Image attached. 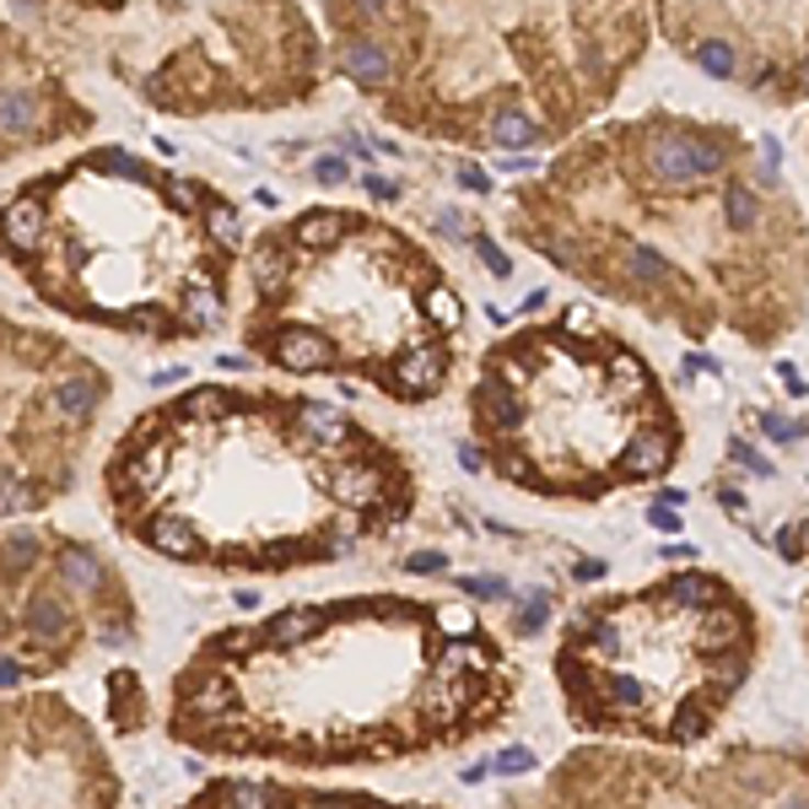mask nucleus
Returning a JSON list of instances; mask_svg holds the SVG:
<instances>
[{"label": "nucleus", "mask_w": 809, "mask_h": 809, "mask_svg": "<svg viewBox=\"0 0 809 809\" xmlns=\"http://www.w3.org/2000/svg\"><path fill=\"white\" fill-rule=\"evenodd\" d=\"M729 162V146L718 141H701V135H659L642 146V168L648 179L664 189H685V184H701L712 173H723Z\"/></svg>", "instance_id": "1"}, {"label": "nucleus", "mask_w": 809, "mask_h": 809, "mask_svg": "<svg viewBox=\"0 0 809 809\" xmlns=\"http://www.w3.org/2000/svg\"><path fill=\"white\" fill-rule=\"evenodd\" d=\"M442 378H448V351L437 346V340H411L394 362H389V389L400 394V400H427L442 389Z\"/></svg>", "instance_id": "2"}, {"label": "nucleus", "mask_w": 809, "mask_h": 809, "mask_svg": "<svg viewBox=\"0 0 809 809\" xmlns=\"http://www.w3.org/2000/svg\"><path fill=\"white\" fill-rule=\"evenodd\" d=\"M681 453V437L670 422H642L637 432L626 437V453H621V481H659Z\"/></svg>", "instance_id": "3"}, {"label": "nucleus", "mask_w": 809, "mask_h": 809, "mask_svg": "<svg viewBox=\"0 0 809 809\" xmlns=\"http://www.w3.org/2000/svg\"><path fill=\"white\" fill-rule=\"evenodd\" d=\"M270 357H276L286 373H324V368H335V346H329V335L303 329V324L281 329V335L270 340Z\"/></svg>", "instance_id": "4"}, {"label": "nucleus", "mask_w": 809, "mask_h": 809, "mask_svg": "<svg viewBox=\"0 0 809 809\" xmlns=\"http://www.w3.org/2000/svg\"><path fill=\"white\" fill-rule=\"evenodd\" d=\"M292 432L303 437V442H313V448H340V442L351 437V422H346V411L329 405V400H297Z\"/></svg>", "instance_id": "5"}, {"label": "nucleus", "mask_w": 809, "mask_h": 809, "mask_svg": "<svg viewBox=\"0 0 809 809\" xmlns=\"http://www.w3.org/2000/svg\"><path fill=\"white\" fill-rule=\"evenodd\" d=\"M44 233H49V211H44L38 194H16V200L0 211V238L16 254H33L44 244Z\"/></svg>", "instance_id": "6"}, {"label": "nucleus", "mask_w": 809, "mask_h": 809, "mask_svg": "<svg viewBox=\"0 0 809 809\" xmlns=\"http://www.w3.org/2000/svg\"><path fill=\"white\" fill-rule=\"evenodd\" d=\"M659 599H664L670 610H685V616H696V610H712V605H723L729 594H723V583H718L712 572L690 566V572H675V577H664Z\"/></svg>", "instance_id": "7"}, {"label": "nucleus", "mask_w": 809, "mask_h": 809, "mask_svg": "<svg viewBox=\"0 0 809 809\" xmlns=\"http://www.w3.org/2000/svg\"><path fill=\"white\" fill-rule=\"evenodd\" d=\"M329 492L346 502V507H378V502L389 497L373 459H340V464L329 470Z\"/></svg>", "instance_id": "8"}, {"label": "nucleus", "mask_w": 809, "mask_h": 809, "mask_svg": "<svg viewBox=\"0 0 809 809\" xmlns=\"http://www.w3.org/2000/svg\"><path fill=\"white\" fill-rule=\"evenodd\" d=\"M335 60H340V70H346L357 87H389V81H394V60H389V49L373 44V38H340Z\"/></svg>", "instance_id": "9"}, {"label": "nucleus", "mask_w": 809, "mask_h": 809, "mask_svg": "<svg viewBox=\"0 0 809 809\" xmlns=\"http://www.w3.org/2000/svg\"><path fill=\"white\" fill-rule=\"evenodd\" d=\"M146 546L162 551V557H173V561H194L200 557V529H194L189 518H179V513H157V518L146 524Z\"/></svg>", "instance_id": "10"}, {"label": "nucleus", "mask_w": 809, "mask_h": 809, "mask_svg": "<svg viewBox=\"0 0 809 809\" xmlns=\"http://www.w3.org/2000/svg\"><path fill=\"white\" fill-rule=\"evenodd\" d=\"M486 141L497 146V151H529V146H540L546 141V125L535 120V114H524V109H497L492 114V125H486Z\"/></svg>", "instance_id": "11"}, {"label": "nucleus", "mask_w": 809, "mask_h": 809, "mask_svg": "<svg viewBox=\"0 0 809 809\" xmlns=\"http://www.w3.org/2000/svg\"><path fill=\"white\" fill-rule=\"evenodd\" d=\"M313 631H324V610L318 605H292V610H281V616L265 621V642L292 648V642H308Z\"/></svg>", "instance_id": "12"}, {"label": "nucleus", "mask_w": 809, "mask_h": 809, "mask_svg": "<svg viewBox=\"0 0 809 809\" xmlns=\"http://www.w3.org/2000/svg\"><path fill=\"white\" fill-rule=\"evenodd\" d=\"M189 712H194V718H205V723H222L227 712H238V690H233V681L205 675V681L189 690Z\"/></svg>", "instance_id": "13"}, {"label": "nucleus", "mask_w": 809, "mask_h": 809, "mask_svg": "<svg viewBox=\"0 0 809 809\" xmlns=\"http://www.w3.org/2000/svg\"><path fill=\"white\" fill-rule=\"evenodd\" d=\"M120 475H125V486H135V492H157V486H162V475H168V442L135 448Z\"/></svg>", "instance_id": "14"}, {"label": "nucleus", "mask_w": 809, "mask_h": 809, "mask_svg": "<svg viewBox=\"0 0 809 809\" xmlns=\"http://www.w3.org/2000/svg\"><path fill=\"white\" fill-rule=\"evenodd\" d=\"M27 631L44 637V642H60L65 631H70L65 599H55V594H33V599H27Z\"/></svg>", "instance_id": "15"}, {"label": "nucleus", "mask_w": 809, "mask_h": 809, "mask_svg": "<svg viewBox=\"0 0 809 809\" xmlns=\"http://www.w3.org/2000/svg\"><path fill=\"white\" fill-rule=\"evenodd\" d=\"M98 400H103V383H98L92 373L65 378L60 389H55V411L70 416V422H76V416H92V411H98Z\"/></svg>", "instance_id": "16"}, {"label": "nucleus", "mask_w": 809, "mask_h": 809, "mask_svg": "<svg viewBox=\"0 0 809 809\" xmlns=\"http://www.w3.org/2000/svg\"><path fill=\"white\" fill-rule=\"evenodd\" d=\"M249 270H254L259 297H281V286L292 281V259H286L281 249H254L249 254Z\"/></svg>", "instance_id": "17"}, {"label": "nucleus", "mask_w": 809, "mask_h": 809, "mask_svg": "<svg viewBox=\"0 0 809 809\" xmlns=\"http://www.w3.org/2000/svg\"><path fill=\"white\" fill-rule=\"evenodd\" d=\"M422 318H432V329H459V324H464V297H459L453 286L432 281V286L422 292Z\"/></svg>", "instance_id": "18"}, {"label": "nucleus", "mask_w": 809, "mask_h": 809, "mask_svg": "<svg viewBox=\"0 0 809 809\" xmlns=\"http://www.w3.org/2000/svg\"><path fill=\"white\" fill-rule=\"evenodd\" d=\"M690 60L701 65V76H712V81L740 76V49H734L729 38H701V44L690 49Z\"/></svg>", "instance_id": "19"}, {"label": "nucleus", "mask_w": 809, "mask_h": 809, "mask_svg": "<svg viewBox=\"0 0 809 809\" xmlns=\"http://www.w3.org/2000/svg\"><path fill=\"white\" fill-rule=\"evenodd\" d=\"M233 394L227 389H189L184 400H179V416L184 422H216V416H233Z\"/></svg>", "instance_id": "20"}, {"label": "nucleus", "mask_w": 809, "mask_h": 809, "mask_svg": "<svg viewBox=\"0 0 809 809\" xmlns=\"http://www.w3.org/2000/svg\"><path fill=\"white\" fill-rule=\"evenodd\" d=\"M626 276L642 281V286H664V281L675 276V265L659 249H648V244H631V249H626Z\"/></svg>", "instance_id": "21"}, {"label": "nucleus", "mask_w": 809, "mask_h": 809, "mask_svg": "<svg viewBox=\"0 0 809 809\" xmlns=\"http://www.w3.org/2000/svg\"><path fill=\"white\" fill-rule=\"evenodd\" d=\"M723 222H729L734 233H750V227L761 222V194L745 184H723Z\"/></svg>", "instance_id": "22"}, {"label": "nucleus", "mask_w": 809, "mask_h": 809, "mask_svg": "<svg viewBox=\"0 0 809 809\" xmlns=\"http://www.w3.org/2000/svg\"><path fill=\"white\" fill-rule=\"evenodd\" d=\"M184 324L189 329H211V324H216V318H222V292H216V286H205V281H194V286H189L184 292Z\"/></svg>", "instance_id": "23"}, {"label": "nucleus", "mask_w": 809, "mask_h": 809, "mask_svg": "<svg viewBox=\"0 0 809 809\" xmlns=\"http://www.w3.org/2000/svg\"><path fill=\"white\" fill-rule=\"evenodd\" d=\"M33 125H38L33 92H0V130H5V135H27Z\"/></svg>", "instance_id": "24"}, {"label": "nucleus", "mask_w": 809, "mask_h": 809, "mask_svg": "<svg viewBox=\"0 0 809 809\" xmlns=\"http://www.w3.org/2000/svg\"><path fill=\"white\" fill-rule=\"evenodd\" d=\"M60 577L70 583V588H98V577H103V561L92 557V551H81V546H70V551H60Z\"/></svg>", "instance_id": "25"}, {"label": "nucleus", "mask_w": 809, "mask_h": 809, "mask_svg": "<svg viewBox=\"0 0 809 809\" xmlns=\"http://www.w3.org/2000/svg\"><path fill=\"white\" fill-rule=\"evenodd\" d=\"M340 238V216L335 211H308L303 222H297V244L303 249H329Z\"/></svg>", "instance_id": "26"}, {"label": "nucleus", "mask_w": 809, "mask_h": 809, "mask_svg": "<svg viewBox=\"0 0 809 809\" xmlns=\"http://www.w3.org/2000/svg\"><path fill=\"white\" fill-rule=\"evenodd\" d=\"M205 227H211V238H216L222 249H238V244H244V222H238V211L222 205V200L205 205Z\"/></svg>", "instance_id": "27"}, {"label": "nucleus", "mask_w": 809, "mask_h": 809, "mask_svg": "<svg viewBox=\"0 0 809 809\" xmlns=\"http://www.w3.org/2000/svg\"><path fill=\"white\" fill-rule=\"evenodd\" d=\"M432 621H437V637H448V642H459V637H481L475 610H464V605H437Z\"/></svg>", "instance_id": "28"}, {"label": "nucleus", "mask_w": 809, "mask_h": 809, "mask_svg": "<svg viewBox=\"0 0 809 809\" xmlns=\"http://www.w3.org/2000/svg\"><path fill=\"white\" fill-rule=\"evenodd\" d=\"M33 502H38V492H33V481H22V475L0 470V518H11V513H27Z\"/></svg>", "instance_id": "29"}, {"label": "nucleus", "mask_w": 809, "mask_h": 809, "mask_svg": "<svg viewBox=\"0 0 809 809\" xmlns=\"http://www.w3.org/2000/svg\"><path fill=\"white\" fill-rule=\"evenodd\" d=\"M222 805L227 809H281V794L265 788V783H233Z\"/></svg>", "instance_id": "30"}, {"label": "nucleus", "mask_w": 809, "mask_h": 809, "mask_svg": "<svg viewBox=\"0 0 809 809\" xmlns=\"http://www.w3.org/2000/svg\"><path fill=\"white\" fill-rule=\"evenodd\" d=\"M470 599H481V605H502V599H513V583L507 577H492V572H481V577H453Z\"/></svg>", "instance_id": "31"}, {"label": "nucleus", "mask_w": 809, "mask_h": 809, "mask_svg": "<svg viewBox=\"0 0 809 809\" xmlns=\"http://www.w3.org/2000/svg\"><path fill=\"white\" fill-rule=\"evenodd\" d=\"M546 621H551V588H535L524 599V610H518V637H540Z\"/></svg>", "instance_id": "32"}, {"label": "nucleus", "mask_w": 809, "mask_h": 809, "mask_svg": "<svg viewBox=\"0 0 809 809\" xmlns=\"http://www.w3.org/2000/svg\"><path fill=\"white\" fill-rule=\"evenodd\" d=\"M729 459H734L740 470H750V475H761V481H772V475H777V464H772L766 453H755L745 437H734V442H729Z\"/></svg>", "instance_id": "33"}, {"label": "nucleus", "mask_w": 809, "mask_h": 809, "mask_svg": "<svg viewBox=\"0 0 809 809\" xmlns=\"http://www.w3.org/2000/svg\"><path fill=\"white\" fill-rule=\"evenodd\" d=\"M492 772H502V777H524V772H535V750H529V745H507V750H497Z\"/></svg>", "instance_id": "34"}, {"label": "nucleus", "mask_w": 809, "mask_h": 809, "mask_svg": "<svg viewBox=\"0 0 809 809\" xmlns=\"http://www.w3.org/2000/svg\"><path fill=\"white\" fill-rule=\"evenodd\" d=\"M33 557H38V535H11V540L0 546V566H11V572L27 566Z\"/></svg>", "instance_id": "35"}, {"label": "nucleus", "mask_w": 809, "mask_h": 809, "mask_svg": "<svg viewBox=\"0 0 809 809\" xmlns=\"http://www.w3.org/2000/svg\"><path fill=\"white\" fill-rule=\"evenodd\" d=\"M313 179H318V184H329V189H340L346 179H351V162L329 151V157H318V162H313Z\"/></svg>", "instance_id": "36"}, {"label": "nucleus", "mask_w": 809, "mask_h": 809, "mask_svg": "<svg viewBox=\"0 0 809 809\" xmlns=\"http://www.w3.org/2000/svg\"><path fill=\"white\" fill-rule=\"evenodd\" d=\"M470 244H475V254H481V265H486V270H492V276H507V270H513V265H507V254H502L497 244H492V238H486V233H475V238H470Z\"/></svg>", "instance_id": "37"}, {"label": "nucleus", "mask_w": 809, "mask_h": 809, "mask_svg": "<svg viewBox=\"0 0 809 809\" xmlns=\"http://www.w3.org/2000/svg\"><path fill=\"white\" fill-rule=\"evenodd\" d=\"M761 427H766V437H772V442H794V437H805V427H799V422H788V416H777V411H766V416H761Z\"/></svg>", "instance_id": "38"}, {"label": "nucleus", "mask_w": 809, "mask_h": 809, "mask_svg": "<svg viewBox=\"0 0 809 809\" xmlns=\"http://www.w3.org/2000/svg\"><path fill=\"white\" fill-rule=\"evenodd\" d=\"M265 631H249V626H238V631H227V637H216V653H254V642H259Z\"/></svg>", "instance_id": "39"}, {"label": "nucleus", "mask_w": 809, "mask_h": 809, "mask_svg": "<svg viewBox=\"0 0 809 809\" xmlns=\"http://www.w3.org/2000/svg\"><path fill=\"white\" fill-rule=\"evenodd\" d=\"M772 546H777V557H783V561H805V546H809V540H799V524H788V529H783Z\"/></svg>", "instance_id": "40"}, {"label": "nucleus", "mask_w": 809, "mask_h": 809, "mask_svg": "<svg viewBox=\"0 0 809 809\" xmlns=\"http://www.w3.org/2000/svg\"><path fill=\"white\" fill-rule=\"evenodd\" d=\"M459 184L470 189V194H492V173L475 168V162H459Z\"/></svg>", "instance_id": "41"}, {"label": "nucleus", "mask_w": 809, "mask_h": 809, "mask_svg": "<svg viewBox=\"0 0 809 809\" xmlns=\"http://www.w3.org/2000/svg\"><path fill=\"white\" fill-rule=\"evenodd\" d=\"M103 168H114V173H125V179H146V168H141L130 151H103Z\"/></svg>", "instance_id": "42"}, {"label": "nucleus", "mask_w": 809, "mask_h": 809, "mask_svg": "<svg viewBox=\"0 0 809 809\" xmlns=\"http://www.w3.org/2000/svg\"><path fill=\"white\" fill-rule=\"evenodd\" d=\"M648 524L664 529V535H675V529H681V507H664V502H659V507H648Z\"/></svg>", "instance_id": "43"}, {"label": "nucleus", "mask_w": 809, "mask_h": 809, "mask_svg": "<svg viewBox=\"0 0 809 809\" xmlns=\"http://www.w3.org/2000/svg\"><path fill=\"white\" fill-rule=\"evenodd\" d=\"M168 194H173V205H179V211H200V194H194V184H189V179H173V184H168Z\"/></svg>", "instance_id": "44"}, {"label": "nucleus", "mask_w": 809, "mask_h": 809, "mask_svg": "<svg viewBox=\"0 0 809 809\" xmlns=\"http://www.w3.org/2000/svg\"><path fill=\"white\" fill-rule=\"evenodd\" d=\"M405 566H411V572H448V557H442V551H416Z\"/></svg>", "instance_id": "45"}, {"label": "nucleus", "mask_w": 809, "mask_h": 809, "mask_svg": "<svg viewBox=\"0 0 809 809\" xmlns=\"http://www.w3.org/2000/svg\"><path fill=\"white\" fill-rule=\"evenodd\" d=\"M605 572H610V561H599V557H594V561L583 557V561H577V566H572V577H577V583H599Z\"/></svg>", "instance_id": "46"}, {"label": "nucleus", "mask_w": 809, "mask_h": 809, "mask_svg": "<svg viewBox=\"0 0 809 809\" xmlns=\"http://www.w3.org/2000/svg\"><path fill=\"white\" fill-rule=\"evenodd\" d=\"M459 470H464V475H481V470H486V459H481L475 442H459Z\"/></svg>", "instance_id": "47"}, {"label": "nucleus", "mask_w": 809, "mask_h": 809, "mask_svg": "<svg viewBox=\"0 0 809 809\" xmlns=\"http://www.w3.org/2000/svg\"><path fill=\"white\" fill-rule=\"evenodd\" d=\"M362 189H373V200H400V184H394V179H383V173H368Z\"/></svg>", "instance_id": "48"}, {"label": "nucleus", "mask_w": 809, "mask_h": 809, "mask_svg": "<svg viewBox=\"0 0 809 809\" xmlns=\"http://www.w3.org/2000/svg\"><path fill=\"white\" fill-rule=\"evenodd\" d=\"M718 507H729V513H745V492H740V486H718Z\"/></svg>", "instance_id": "49"}, {"label": "nucleus", "mask_w": 809, "mask_h": 809, "mask_svg": "<svg viewBox=\"0 0 809 809\" xmlns=\"http://www.w3.org/2000/svg\"><path fill=\"white\" fill-rule=\"evenodd\" d=\"M22 681V664H11V659H0V690H11V685Z\"/></svg>", "instance_id": "50"}, {"label": "nucleus", "mask_w": 809, "mask_h": 809, "mask_svg": "<svg viewBox=\"0 0 809 809\" xmlns=\"http://www.w3.org/2000/svg\"><path fill=\"white\" fill-rule=\"evenodd\" d=\"M664 561H696V546H664Z\"/></svg>", "instance_id": "51"}, {"label": "nucleus", "mask_w": 809, "mask_h": 809, "mask_svg": "<svg viewBox=\"0 0 809 809\" xmlns=\"http://www.w3.org/2000/svg\"><path fill=\"white\" fill-rule=\"evenodd\" d=\"M351 5H357V16H378V11H383L389 0H351Z\"/></svg>", "instance_id": "52"}, {"label": "nucleus", "mask_w": 809, "mask_h": 809, "mask_svg": "<svg viewBox=\"0 0 809 809\" xmlns=\"http://www.w3.org/2000/svg\"><path fill=\"white\" fill-rule=\"evenodd\" d=\"M772 809H809V794H788V799H777Z\"/></svg>", "instance_id": "53"}, {"label": "nucleus", "mask_w": 809, "mask_h": 809, "mask_svg": "<svg viewBox=\"0 0 809 809\" xmlns=\"http://www.w3.org/2000/svg\"><path fill=\"white\" fill-rule=\"evenodd\" d=\"M179 378H184V368H168V373H157L151 383H157V389H168V383H179Z\"/></svg>", "instance_id": "54"}, {"label": "nucleus", "mask_w": 809, "mask_h": 809, "mask_svg": "<svg viewBox=\"0 0 809 809\" xmlns=\"http://www.w3.org/2000/svg\"><path fill=\"white\" fill-rule=\"evenodd\" d=\"M805 87H809V60H805Z\"/></svg>", "instance_id": "55"}]
</instances>
